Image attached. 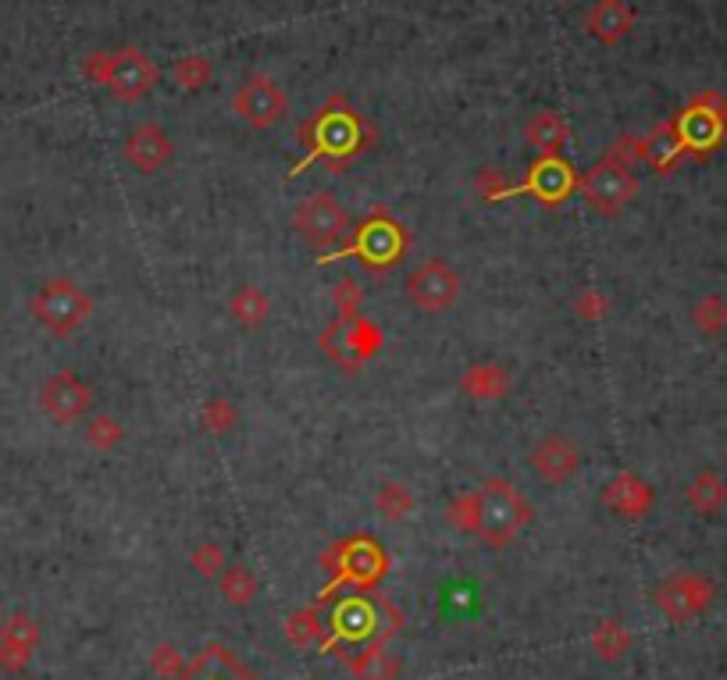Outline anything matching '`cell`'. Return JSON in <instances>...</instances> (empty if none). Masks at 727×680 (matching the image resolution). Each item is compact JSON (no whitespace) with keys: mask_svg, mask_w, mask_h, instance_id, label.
<instances>
[{"mask_svg":"<svg viewBox=\"0 0 727 680\" xmlns=\"http://www.w3.org/2000/svg\"><path fill=\"white\" fill-rule=\"evenodd\" d=\"M535 517L532 503L503 478H485L478 489V538L489 549H503Z\"/></svg>","mask_w":727,"mask_h":680,"instance_id":"6da1fadb","label":"cell"},{"mask_svg":"<svg viewBox=\"0 0 727 680\" xmlns=\"http://www.w3.org/2000/svg\"><path fill=\"white\" fill-rule=\"evenodd\" d=\"M29 314L36 317V325H43L57 339L75 336L94 314V296L75 278H47L29 299Z\"/></svg>","mask_w":727,"mask_h":680,"instance_id":"7a4b0ae2","label":"cell"},{"mask_svg":"<svg viewBox=\"0 0 727 680\" xmlns=\"http://www.w3.org/2000/svg\"><path fill=\"white\" fill-rule=\"evenodd\" d=\"M293 232L314 250H332L350 235V215L336 193L317 189L293 207Z\"/></svg>","mask_w":727,"mask_h":680,"instance_id":"3957f363","label":"cell"},{"mask_svg":"<svg viewBox=\"0 0 727 680\" xmlns=\"http://www.w3.org/2000/svg\"><path fill=\"white\" fill-rule=\"evenodd\" d=\"M403 289H406V299H411L414 310L446 314L449 307L460 304L464 282H460V271L449 267L443 256H428V261H421L406 271Z\"/></svg>","mask_w":727,"mask_h":680,"instance_id":"277c9868","label":"cell"},{"mask_svg":"<svg viewBox=\"0 0 727 680\" xmlns=\"http://www.w3.org/2000/svg\"><path fill=\"white\" fill-rule=\"evenodd\" d=\"M232 111L247 129L268 132V129H275L285 114H290V97H285V89L271 79V75L253 72L239 83V89L232 94Z\"/></svg>","mask_w":727,"mask_h":680,"instance_id":"5b68a950","label":"cell"},{"mask_svg":"<svg viewBox=\"0 0 727 680\" xmlns=\"http://www.w3.org/2000/svg\"><path fill=\"white\" fill-rule=\"evenodd\" d=\"M582 196L593 215L599 218H617L634 196H639V178L628 168V164L603 157L593 172H585L582 178Z\"/></svg>","mask_w":727,"mask_h":680,"instance_id":"8992f818","label":"cell"},{"mask_svg":"<svg viewBox=\"0 0 727 680\" xmlns=\"http://www.w3.org/2000/svg\"><path fill=\"white\" fill-rule=\"evenodd\" d=\"M717 595V584L699 570H677L671 578H663L657 588V610L671 619V624H688V619L703 616L709 602Z\"/></svg>","mask_w":727,"mask_h":680,"instance_id":"52a82bcc","label":"cell"},{"mask_svg":"<svg viewBox=\"0 0 727 680\" xmlns=\"http://www.w3.org/2000/svg\"><path fill=\"white\" fill-rule=\"evenodd\" d=\"M685 154H706L724 143L727 135V100L720 94H703L688 103V111L677 118Z\"/></svg>","mask_w":727,"mask_h":680,"instance_id":"ba28073f","label":"cell"},{"mask_svg":"<svg viewBox=\"0 0 727 680\" xmlns=\"http://www.w3.org/2000/svg\"><path fill=\"white\" fill-rule=\"evenodd\" d=\"M94 388L83 382L75 371H54L47 382L40 385V410L47 414L54 425H79V420L94 410Z\"/></svg>","mask_w":727,"mask_h":680,"instance_id":"9c48e42d","label":"cell"},{"mask_svg":"<svg viewBox=\"0 0 727 680\" xmlns=\"http://www.w3.org/2000/svg\"><path fill=\"white\" fill-rule=\"evenodd\" d=\"M111 97L121 103H140L154 94L158 86V68L154 62L140 51V47H121L111 54V68H108V83Z\"/></svg>","mask_w":727,"mask_h":680,"instance_id":"30bf717a","label":"cell"},{"mask_svg":"<svg viewBox=\"0 0 727 680\" xmlns=\"http://www.w3.org/2000/svg\"><path fill=\"white\" fill-rule=\"evenodd\" d=\"M528 463L545 485H567L582 471V449L567 435H545L528 452Z\"/></svg>","mask_w":727,"mask_h":680,"instance_id":"8fae6325","label":"cell"},{"mask_svg":"<svg viewBox=\"0 0 727 680\" xmlns=\"http://www.w3.org/2000/svg\"><path fill=\"white\" fill-rule=\"evenodd\" d=\"M121 154H126L129 168H135L140 175H158L164 164L175 157V143H172V135L164 132L161 125L143 122V125H135L126 135V143H121Z\"/></svg>","mask_w":727,"mask_h":680,"instance_id":"7c38bea8","label":"cell"},{"mask_svg":"<svg viewBox=\"0 0 727 680\" xmlns=\"http://www.w3.org/2000/svg\"><path fill=\"white\" fill-rule=\"evenodd\" d=\"M403 250H406V235H403L400 224L392 221V218H386V215H375L360 229V235H357L360 261H368L378 271L389 267V264H397L400 256H403Z\"/></svg>","mask_w":727,"mask_h":680,"instance_id":"4fadbf2b","label":"cell"},{"mask_svg":"<svg viewBox=\"0 0 727 680\" xmlns=\"http://www.w3.org/2000/svg\"><path fill=\"white\" fill-rule=\"evenodd\" d=\"M40 645V624L29 613H11L0 627V670L22 673Z\"/></svg>","mask_w":727,"mask_h":680,"instance_id":"5bb4252c","label":"cell"},{"mask_svg":"<svg viewBox=\"0 0 727 680\" xmlns=\"http://www.w3.org/2000/svg\"><path fill=\"white\" fill-rule=\"evenodd\" d=\"M657 503V492L645 485V481L634 471H620L617 478H610V485L603 489V506L614 509L617 517L625 520H642Z\"/></svg>","mask_w":727,"mask_h":680,"instance_id":"9a60e30c","label":"cell"},{"mask_svg":"<svg viewBox=\"0 0 727 680\" xmlns=\"http://www.w3.org/2000/svg\"><path fill=\"white\" fill-rule=\"evenodd\" d=\"M588 36H596L603 47H617L620 40L631 36L634 29V8L628 0H596V8L585 14Z\"/></svg>","mask_w":727,"mask_h":680,"instance_id":"2e32d148","label":"cell"},{"mask_svg":"<svg viewBox=\"0 0 727 680\" xmlns=\"http://www.w3.org/2000/svg\"><path fill=\"white\" fill-rule=\"evenodd\" d=\"M567 140H571V125H567V118L556 111H535L524 122V143L542 157H560Z\"/></svg>","mask_w":727,"mask_h":680,"instance_id":"e0dca14e","label":"cell"},{"mask_svg":"<svg viewBox=\"0 0 727 680\" xmlns=\"http://www.w3.org/2000/svg\"><path fill=\"white\" fill-rule=\"evenodd\" d=\"M510 385H513V377L503 364H471L460 374V392L467 399H481V403L503 399Z\"/></svg>","mask_w":727,"mask_h":680,"instance_id":"ac0fdd59","label":"cell"},{"mask_svg":"<svg viewBox=\"0 0 727 680\" xmlns=\"http://www.w3.org/2000/svg\"><path fill=\"white\" fill-rule=\"evenodd\" d=\"M350 673L354 680H400L403 662L386 645V638H378L371 645H364V652L350 659Z\"/></svg>","mask_w":727,"mask_h":680,"instance_id":"d6986e66","label":"cell"},{"mask_svg":"<svg viewBox=\"0 0 727 680\" xmlns=\"http://www.w3.org/2000/svg\"><path fill=\"white\" fill-rule=\"evenodd\" d=\"M229 317L239 325V328H247V331H257V328H264L268 325V317H271V299H268V293L261 289V285H239V289H232V296H229Z\"/></svg>","mask_w":727,"mask_h":680,"instance_id":"ffe728a7","label":"cell"},{"mask_svg":"<svg viewBox=\"0 0 727 680\" xmlns=\"http://www.w3.org/2000/svg\"><path fill=\"white\" fill-rule=\"evenodd\" d=\"M528 186H532V193L539 196L542 204L553 207L574 189V175L560 157H542L539 164H532V183Z\"/></svg>","mask_w":727,"mask_h":680,"instance_id":"44dd1931","label":"cell"},{"mask_svg":"<svg viewBox=\"0 0 727 680\" xmlns=\"http://www.w3.org/2000/svg\"><path fill=\"white\" fill-rule=\"evenodd\" d=\"M178 680H257L242 662H236V656L229 648H218L210 645L200 662H193V667L182 670Z\"/></svg>","mask_w":727,"mask_h":680,"instance_id":"7402d4cb","label":"cell"},{"mask_svg":"<svg viewBox=\"0 0 727 680\" xmlns=\"http://www.w3.org/2000/svg\"><path fill=\"white\" fill-rule=\"evenodd\" d=\"M685 503L695 513H703V517H717V513L727 506V481L720 478V471L692 474V481L685 485Z\"/></svg>","mask_w":727,"mask_h":680,"instance_id":"603a6c76","label":"cell"},{"mask_svg":"<svg viewBox=\"0 0 727 680\" xmlns=\"http://www.w3.org/2000/svg\"><path fill=\"white\" fill-rule=\"evenodd\" d=\"M218 584H221L225 602H229V606H236V610H247L250 602L257 599V592H261V584H257V573H253L250 567H242V563L225 567V570L218 573Z\"/></svg>","mask_w":727,"mask_h":680,"instance_id":"cb8c5ba5","label":"cell"},{"mask_svg":"<svg viewBox=\"0 0 727 680\" xmlns=\"http://www.w3.org/2000/svg\"><path fill=\"white\" fill-rule=\"evenodd\" d=\"M339 339L346 350L354 353V364H360V360H368L382 350V331H378L371 321H364V317H350V321L339 328Z\"/></svg>","mask_w":727,"mask_h":680,"instance_id":"d4e9b609","label":"cell"},{"mask_svg":"<svg viewBox=\"0 0 727 680\" xmlns=\"http://www.w3.org/2000/svg\"><path fill=\"white\" fill-rule=\"evenodd\" d=\"M593 648L603 662H617L631 652V630L620 619H603L593 627Z\"/></svg>","mask_w":727,"mask_h":680,"instance_id":"484cf974","label":"cell"},{"mask_svg":"<svg viewBox=\"0 0 727 680\" xmlns=\"http://www.w3.org/2000/svg\"><path fill=\"white\" fill-rule=\"evenodd\" d=\"M681 154H685V143H681L677 122L660 125V129L645 140V161L653 164V168H660V172L671 168V164H674Z\"/></svg>","mask_w":727,"mask_h":680,"instance_id":"4316f807","label":"cell"},{"mask_svg":"<svg viewBox=\"0 0 727 680\" xmlns=\"http://www.w3.org/2000/svg\"><path fill=\"white\" fill-rule=\"evenodd\" d=\"M375 509L386 524H403L414 513V495L403 481H386L375 495Z\"/></svg>","mask_w":727,"mask_h":680,"instance_id":"83f0119b","label":"cell"},{"mask_svg":"<svg viewBox=\"0 0 727 680\" xmlns=\"http://www.w3.org/2000/svg\"><path fill=\"white\" fill-rule=\"evenodd\" d=\"M386 567V556L378 552V546L371 538H357L350 549H346V559H343V570L350 573L354 581H368V578H378Z\"/></svg>","mask_w":727,"mask_h":680,"instance_id":"f1b7e54d","label":"cell"},{"mask_svg":"<svg viewBox=\"0 0 727 680\" xmlns=\"http://www.w3.org/2000/svg\"><path fill=\"white\" fill-rule=\"evenodd\" d=\"M692 325L699 336L717 339L727 331V299L720 293H706L703 299H695L692 307Z\"/></svg>","mask_w":727,"mask_h":680,"instance_id":"f546056e","label":"cell"},{"mask_svg":"<svg viewBox=\"0 0 727 680\" xmlns=\"http://www.w3.org/2000/svg\"><path fill=\"white\" fill-rule=\"evenodd\" d=\"M371 627H375V613L364 606L360 599L343 602V606L336 610V616H332V630H336L339 638H350V641L368 638Z\"/></svg>","mask_w":727,"mask_h":680,"instance_id":"4dcf8cb0","label":"cell"},{"mask_svg":"<svg viewBox=\"0 0 727 680\" xmlns=\"http://www.w3.org/2000/svg\"><path fill=\"white\" fill-rule=\"evenodd\" d=\"M200 425L207 435H232L239 428V406L229 396H210L200 406Z\"/></svg>","mask_w":727,"mask_h":680,"instance_id":"1f68e13d","label":"cell"},{"mask_svg":"<svg viewBox=\"0 0 727 680\" xmlns=\"http://www.w3.org/2000/svg\"><path fill=\"white\" fill-rule=\"evenodd\" d=\"M121 442H126V425L111 414H97L89 417L86 425V446L97 449V452H115Z\"/></svg>","mask_w":727,"mask_h":680,"instance_id":"d6a6232c","label":"cell"},{"mask_svg":"<svg viewBox=\"0 0 727 680\" xmlns=\"http://www.w3.org/2000/svg\"><path fill=\"white\" fill-rule=\"evenodd\" d=\"M325 630L328 627L322 624L317 610H300L290 616V624H285V638H290L296 648H311V645H322Z\"/></svg>","mask_w":727,"mask_h":680,"instance_id":"836d02e7","label":"cell"},{"mask_svg":"<svg viewBox=\"0 0 727 680\" xmlns=\"http://www.w3.org/2000/svg\"><path fill=\"white\" fill-rule=\"evenodd\" d=\"M446 524H453L464 535L478 531V492H464L446 503Z\"/></svg>","mask_w":727,"mask_h":680,"instance_id":"e575fe53","label":"cell"},{"mask_svg":"<svg viewBox=\"0 0 727 680\" xmlns=\"http://www.w3.org/2000/svg\"><path fill=\"white\" fill-rule=\"evenodd\" d=\"M175 83L186 89V94H196L210 83V62L200 54H189V57H178L175 65Z\"/></svg>","mask_w":727,"mask_h":680,"instance_id":"d590c367","label":"cell"},{"mask_svg":"<svg viewBox=\"0 0 727 680\" xmlns=\"http://www.w3.org/2000/svg\"><path fill=\"white\" fill-rule=\"evenodd\" d=\"M574 314H578L582 321H603V317L610 314V296H606L599 285H582V289L574 293Z\"/></svg>","mask_w":727,"mask_h":680,"instance_id":"8d00e7d4","label":"cell"},{"mask_svg":"<svg viewBox=\"0 0 727 680\" xmlns=\"http://www.w3.org/2000/svg\"><path fill=\"white\" fill-rule=\"evenodd\" d=\"M189 563L200 578H218V573L225 570V552H221V546H215V541H204V546L193 549Z\"/></svg>","mask_w":727,"mask_h":680,"instance_id":"74e56055","label":"cell"},{"mask_svg":"<svg viewBox=\"0 0 727 680\" xmlns=\"http://www.w3.org/2000/svg\"><path fill=\"white\" fill-rule=\"evenodd\" d=\"M150 667H154V673L161 680H178L182 670H186V659L178 656L175 645H161V648H154V656H150Z\"/></svg>","mask_w":727,"mask_h":680,"instance_id":"f35d334b","label":"cell"},{"mask_svg":"<svg viewBox=\"0 0 727 680\" xmlns=\"http://www.w3.org/2000/svg\"><path fill=\"white\" fill-rule=\"evenodd\" d=\"M336 307L343 310V321H350V317H357V304H360V285L354 278H343L336 285Z\"/></svg>","mask_w":727,"mask_h":680,"instance_id":"ab89813d","label":"cell"},{"mask_svg":"<svg viewBox=\"0 0 727 680\" xmlns=\"http://www.w3.org/2000/svg\"><path fill=\"white\" fill-rule=\"evenodd\" d=\"M475 189H478V193H481L489 204H496L499 196H503V189H507V186H503V178H499V172H496V168H481V172H478V178H475Z\"/></svg>","mask_w":727,"mask_h":680,"instance_id":"60d3db41","label":"cell"},{"mask_svg":"<svg viewBox=\"0 0 727 680\" xmlns=\"http://www.w3.org/2000/svg\"><path fill=\"white\" fill-rule=\"evenodd\" d=\"M108 68H111V54H89L86 57V75L94 83H108Z\"/></svg>","mask_w":727,"mask_h":680,"instance_id":"b9f144b4","label":"cell"},{"mask_svg":"<svg viewBox=\"0 0 727 680\" xmlns=\"http://www.w3.org/2000/svg\"><path fill=\"white\" fill-rule=\"evenodd\" d=\"M0 382H4V371H0Z\"/></svg>","mask_w":727,"mask_h":680,"instance_id":"7bdbcfd3","label":"cell"}]
</instances>
